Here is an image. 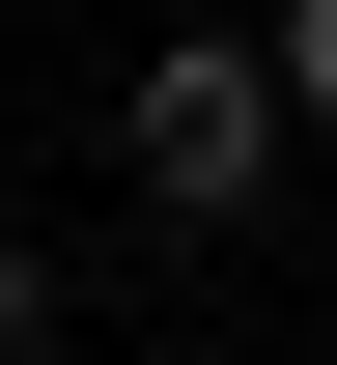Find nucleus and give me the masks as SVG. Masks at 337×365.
Instances as JSON below:
<instances>
[{"instance_id":"nucleus-1","label":"nucleus","mask_w":337,"mask_h":365,"mask_svg":"<svg viewBox=\"0 0 337 365\" xmlns=\"http://www.w3.org/2000/svg\"><path fill=\"white\" fill-rule=\"evenodd\" d=\"M253 169H281V56L169 0V56H141V197H169V225H225Z\"/></svg>"},{"instance_id":"nucleus-2","label":"nucleus","mask_w":337,"mask_h":365,"mask_svg":"<svg viewBox=\"0 0 337 365\" xmlns=\"http://www.w3.org/2000/svg\"><path fill=\"white\" fill-rule=\"evenodd\" d=\"M281 113H337V0H281Z\"/></svg>"},{"instance_id":"nucleus-3","label":"nucleus","mask_w":337,"mask_h":365,"mask_svg":"<svg viewBox=\"0 0 337 365\" xmlns=\"http://www.w3.org/2000/svg\"><path fill=\"white\" fill-rule=\"evenodd\" d=\"M0 337H28V253H0Z\"/></svg>"}]
</instances>
